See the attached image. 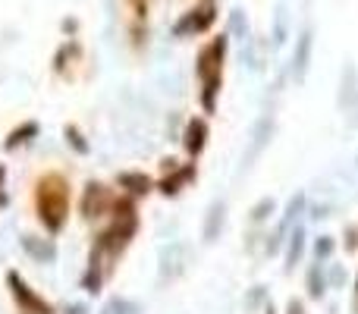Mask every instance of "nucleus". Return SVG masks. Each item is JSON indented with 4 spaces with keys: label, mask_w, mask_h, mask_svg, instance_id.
Listing matches in <instances>:
<instances>
[{
    "label": "nucleus",
    "mask_w": 358,
    "mask_h": 314,
    "mask_svg": "<svg viewBox=\"0 0 358 314\" xmlns=\"http://www.w3.org/2000/svg\"><path fill=\"white\" fill-rule=\"evenodd\" d=\"M142 233V214H138V201L126 195H117L110 208V217L104 220V227L92 236V245H88V258L82 267L79 286L88 296H101L104 286L110 283V277L117 273V264L129 245L138 239Z\"/></svg>",
    "instance_id": "nucleus-1"
},
{
    "label": "nucleus",
    "mask_w": 358,
    "mask_h": 314,
    "mask_svg": "<svg viewBox=\"0 0 358 314\" xmlns=\"http://www.w3.org/2000/svg\"><path fill=\"white\" fill-rule=\"evenodd\" d=\"M31 210L44 236L57 239L69 223L73 210V183L60 170H44L31 185Z\"/></svg>",
    "instance_id": "nucleus-2"
},
{
    "label": "nucleus",
    "mask_w": 358,
    "mask_h": 314,
    "mask_svg": "<svg viewBox=\"0 0 358 314\" xmlns=\"http://www.w3.org/2000/svg\"><path fill=\"white\" fill-rule=\"evenodd\" d=\"M227 50L229 35H214L208 44H201L195 57V76H198V104L204 117H214L220 107L223 92V69H227Z\"/></svg>",
    "instance_id": "nucleus-3"
},
{
    "label": "nucleus",
    "mask_w": 358,
    "mask_h": 314,
    "mask_svg": "<svg viewBox=\"0 0 358 314\" xmlns=\"http://www.w3.org/2000/svg\"><path fill=\"white\" fill-rule=\"evenodd\" d=\"M305 217H308V192L299 189L296 195H289L286 208L280 210L273 229H267L264 248H261V258H277V255H283V245H286V239H289L292 227H296V223H302Z\"/></svg>",
    "instance_id": "nucleus-4"
},
{
    "label": "nucleus",
    "mask_w": 358,
    "mask_h": 314,
    "mask_svg": "<svg viewBox=\"0 0 358 314\" xmlns=\"http://www.w3.org/2000/svg\"><path fill=\"white\" fill-rule=\"evenodd\" d=\"M120 192L110 183H101V179H88L79 192V217L82 223L94 227V223H104L110 217V208L117 201Z\"/></svg>",
    "instance_id": "nucleus-5"
},
{
    "label": "nucleus",
    "mask_w": 358,
    "mask_h": 314,
    "mask_svg": "<svg viewBox=\"0 0 358 314\" xmlns=\"http://www.w3.org/2000/svg\"><path fill=\"white\" fill-rule=\"evenodd\" d=\"M6 292H10L19 314H60L50 299H44L38 290H31V283L19 271H6Z\"/></svg>",
    "instance_id": "nucleus-6"
},
{
    "label": "nucleus",
    "mask_w": 358,
    "mask_h": 314,
    "mask_svg": "<svg viewBox=\"0 0 358 314\" xmlns=\"http://www.w3.org/2000/svg\"><path fill=\"white\" fill-rule=\"evenodd\" d=\"M217 22V0H198L173 22V38H198Z\"/></svg>",
    "instance_id": "nucleus-7"
},
{
    "label": "nucleus",
    "mask_w": 358,
    "mask_h": 314,
    "mask_svg": "<svg viewBox=\"0 0 358 314\" xmlns=\"http://www.w3.org/2000/svg\"><path fill=\"white\" fill-rule=\"evenodd\" d=\"M195 183H198V160H179L173 170H164L155 179V192L161 198H179Z\"/></svg>",
    "instance_id": "nucleus-8"
},
{
    "label": "nucleus",
    "mask_w": 358,
    "mask_h": 314,
    "mask_svg": "<svg viewBox=\"0 0 358 314\" xmlns=\"http://www.w3.org/2000/svg\"><path fill=\"white\" fill-rule=\"evenodd\" d=\"M208 142H210V123L204 113H195V117L185 120L182 132H179V145H182V155L185 160H198L208 151Z\"/></svg>",
    "instance_id": "nucleus-9"
},
{
    "label": "nucleus",
    "mask_w": 358,
    "mask_h": 314,
    "mask_svg": "<svg viewBox=\"0 0 358 314\" xmlns=\"http://www.w3.org/2000/svg\"><path fill=\"white\" fill-rule=\"evenodd\" d=\"M308 248H311V236H308V223H296L289 233V239H286L283 245V273L286 277H292L296 273V267L305 264V258H308Z\"/></svg>",
    "instance_id": "nucleus-10"
},
{
    "label": "nucleus",
    "mask_w": 358,
    "mask_h": 314,
    "mask_svg": "<svg viewBox=\"0 0 358 314\" xmlns=\"http://www.w3.org/2000/svg\"><path fill=\"white\" fill-rule=\"evenodd\" d=\"M113 189L120 192V195L132 198V201H142V198L155 195V176L145 170H136V166H129V170H120L117 179H113Z\"/></svg>",
    "instance_id": "nucleus-11"
},
{
    "label": "nucleus",
    "mask_w": 358,
    "mask_h": 314,
    "mask_svg": "<svg viewBox=\"0 0 358 314\" xmlns=\"http://www.w3.org/2000/svg\"><path fill=\"white\" fill-rule=\"evenodd\" d=\"M273 132H277V120H273V113H271V110L261 113L258 123L252 126V138H248V145H245V155H242V164L252 166L255 160L264 155V151L271 148V142H273Z\"/></svg>",
    "instance_id": "nucleus-12"
},
{
    "label": "nucleus",
    "mask_w": 358,
    "mask_h": 314,
    "mask_svg": "<svg viewBox=\"0 0 358 314\" xmlns=\"http://www.w3.org/2000/svg\"><path fill=\"white\" fill-rule=\"evenodd\" d=\"M185 258H189V248L182 242H170L161 252V267H157V280L161 283H173L185 273Z\"/></svg>",
    "instance_id": "nucleus-13"
},
{
    "label": "nucleus",
    "mask_w": 358,
    "mask_h": 314,
    "mask_svg": "<svg viewBox=\"0 0 358 314\" xmlns=\"http://www.w3.org/2000/svg\"><path fill=\"white\" fill-rule=\"evenodd\" d=\"M311 54H315V31L302 29L296 38V50H292V79H296V85H302L308 79Z\"/></svg>",
    "instance_id": "nucleus-14"
},
{
    "label": "nucleus",
    "mask_w": 358,
    "mask_h": 314,
    "mask_svg": "<svg viewBox=\"0 0 358 314\" xmlns=\"http://www.w3.org/2000/svg\"><path fill=\"white\" fill-rule=\"evenodd\" d=\"M223 229H227V201L214 198L208 204V214H204V223H201V242L204 245H214L223 236Z\"/></svg>",
    "instance_id": "nucleus-15"
},
{
    "label": "nucleus",
    "mask_w": 358,
    "mask_h": 314,
    "mask_svg": "<svg viewBox=\"0 0 358 314\" xmlns=\"http://www.w3.org/2000/svg\"><path fill=\"white\" fill-rule=\"evenodd\" d=\"M19 245H22V252L29 255L35 264H54L57 261V242L50 239V236H19Z\"/></svg>",
    "instance_id": "nucleus-16"
},
{
    "label": "nucleus",
    "mask_w": 358,
    "mask_h": 314,
    "mask_svg": "<svg viewBox=\"0 0 358 314\" xmlns=\"http://www.w3.org/2000/svg\"><path fill=\"white\" fill-rule=\"evenodd\" d=\"M38 136H41V123H38V120H22L19 126H13V129L6 132V138L0 145H3V151H22V148H29V145H35Z\"/></svg>",
    "instance_id": "nucleus-17"
},
{
    "label": "nucleus",
    "mask_w": 358,
    "mask_h": 314,
    "mask_svg": "<svg viewBox=\"0 0 358 314\" xmlns=\"http://www.w3.org/2000/svg\"><path fill=\"white\" fill-rule=\"evenodd\" d=\"M330 292V283H327V264H321V261H311L308 267H305V296L311 299V302H324Z\"/></svg>",
    "instance_id": "nucleus-18"
},
{
    "label": "nucleus",
    "mask_w": 358,
    "mask_h": 314,
    "mask_svg": "<svg viewBox=\"0 0 358 314\" xmlns=\"http://www.w3.org/2000/svg\"><path fill=\"white\" fill-rule=\"evenodd\" d=\"M277 214H280L277 198L264 195V198H258V201L248 208V227H252V229H264V227H271V220H277Z\"/></svg>",
    "instance_id": "nucleus-19"
},
{
    "label": "nucleus",
    "mask_w": 358,
    "mask_h": 314,
    "mask_svg": "<svg viewBox=\"0 0 358 314\" xmlns=\"http://www.w3.org/2000/svg\"><path fill=\"white\" fill-rule=\"evenodd\" d=\"M76 60H82V48L79 41H66L60 50L54 54V73L63 76V79H73V66Z\"/></svg>",
    "instance_id": "nucleus-20"
},
{
    "label": "nucleus",
    "mask_w": 358,
    "mask_h": 314,
    "mask_svg": "<svg viewBox=\"0 0 358 314\" xmlns=\"http://www.w3.org/2000/svg\"><path fill=\"white\" fill-rule=\"evenodd\" d=\"M355 94H358V66H352V63H349V66L343 69L340 98H336L340 110H352V107H355Z\"/></svg>",
    "instance_id": "nucleus-21"
},
{
    "label": "nucleus",
    "mask_w": 358,
    "mask_h": 314,
    "mask_svg": "<svg viewBox=\"0 0 358 314\" xmlns=\"http://www.w3.org/2000/svg\"><path fill=\"white\" fill-rule=\"evenodd\" d=\"M336 248H340V239L330 233H321L311 239V261H321V264H327V261L336 258Z\"/></svg>",
    "instance_id": "nucleus-22"
},
{
    "label": "nucleus",
    "mask_w": 358,
    "mask_h": 314,
    "mask_svg": "<svg viewBox=\"0 0 358 314\" xmlns=\"http://www.w3.org/2000/svg\"><path fill=\"white\" fill-rule=\"evenodd\" d=\"M63 136H66V145H69V151H73V155H79V157L92 155V142H88V136L76 123H66Z\"/></svg>",
    "instance_id": "nucleus-23"
},
{
    "label": "nucleus",
    "mask_w": 358,
    "mask_h": 314,
    "mask_svg": "<svg viewBox=\"0 0 358 314\" xmlns=\"http://www.w3.org/2000/svg\"><path fill=\"white\" fill-rule=\"evenodd\" d=\"M245 311L248 314H258V311H264L267 305H271V290H267L264 283H258V286H252V290L245 292Z\"/></svg>",
    "instance_id": "nucleus-24"
},
{
    "label": "nucleus",
    "mask_w": 358,
    "mask_h": 314,
    "mask_svg": "<svg viewBox=\"0 0 358 314\" xmlns=\"http://www.w3.org/2000/svg\"><path fill=\"white\" fill-rule=\"evenodd\" d=\"M101 314H142V305L126 296H110V302L101 308Z\"/></svg>",
    "instance_id": "nucleus-25"
},
{
    "label": "nucleus",
    "mask_w": 358,
    "mask_h": 314,
    "mask_svg": "<svg viewBox=\"0 0 358 314\" xmlns=\"http://www.w3.org/2000/svg\"><path fill=\"white\" fill-rule=\"evenodd\" d=\"M327 283H330V290H346V283H349V271H346V264L327 261Z\"/></svg>",
    "instance_id": "nucleus-26"
},
{
    "label": "nucleus",
    "mask_w": 358,
    "mask_h": 314,
    "mask_svg": "<svg viewBox=\"0 0 358 314\" xmlns=\"http://www.w3.org/2000/svg\"><path fill=\"white\" fill-rule=\"evenodd\" d=\"M132 10V22L148 25V13H151V0H126Z\"/></svg>",
    "instance_id": "nucleus-27"
},
{
    "label": "nucleus",
    "mask_w": 358,
    "mask_h": 314,
    "mask_svg": "<svg viewBox=\"0 0 358 314\" xmlns=\"http://www.w3.org/2000/svg\"><path fill=\"white\" fill-rule=\"evenodd\" d=\"M229 31H233L239 41H248V22H245V16H242V10H233V16H229Z\"/></svg>",
    "instance_id": "nucleus-28"
},
{
    "label": "nucleus",
    "mask_w": 358,
    "mask_h": 314,
    "mask_svg": "<svg viewBox=\"0 0 358 314\" xmlns=\"http://www.w3.org/2000/svg\"><path fill=\"white\" fill-rule=\"evenodd\" d=\"M343 248H346V255H358V223H349L343 229Z\"/></svg>",
    "instance_id": "nucleus-29"
},
{
    "label": "nucleus",
    "mask_w": 358,
    "mask_h": 314,
    "mask_svg": "<svg viewBox=\"0 0 358 314\" xmlns=\"http://www.w3.org/2000/svg\"><path fill=\"white\" fill-rule=\"evenodd\" d=\"M283 314H308V305H305L302 299H296V296H292L289 302H286V311H283Z\"/></svg>",
    "instance_id": "nucleus-30"
},
{
    "label": "nucleus",
    "mask_w": 358,
    "mask_h": 314,
    "mask_svg": "<svg viewBox=\"0 0 358 314\" xmlns=\"http://www.w3.org/2000/svg\"><path fill=\"white\" fill-rule=\"evenodd\" d=\"M286 41V16H283V10H280V16H277V31H273V44H283Z\"/></svg>",
    "instance_id": "nucleus-31"
},
{
    "label": "nucleus",
    "mask_w": 358,
    "mask_h": 314,
    "mask_svg": "<svg viewBox=\"0 0 358 314\" xmlns=\"http://www.w3.org/2000/svg\"><path fill=\"white\" fill-rule=\"evenodd\" d=\"M6 204V166L0 164V208Z\"/></svg>",
    "instance_id": "nucleus-32"
},
{
    "label": "nucleus",
    "mask_w": 358,
    "mask_h": 314,
    "mask_svg": "<svg viewBox=\"0 0 358 314\" xmlns=\"http://www.w3.org/2000/svg\"><path fill=\"white\" fill-rule=\"evenodd\" d=\"M352 308L358 314V273H355V280H352Z\"/></svg>",
    "instance_id": "nucleus-33"
},
{
    "label": "nucleus",
    "mask_w": 358,
    "mask_h": 314,
    "mask_svg": "<svg viewBox=\"0 0 358 314\" xmlns=\"http://www.w3.org/2000/svg\"><path fill=\"white\" fill-rule=\"evenodd\" d=\"M66 314H88V311H85V305H69Z\"/></svg>",
    "instance_id": "nucleus-34"
},
{
    "label": "nucleus",
    "mask_w": 358,
    "mask_h": 314,
    "mask_svg": "<svg viewBox=\"0 0 358 314\" xmlns=\"http://www.w3.org/2000/svg\"><path fill=\"white\" fill-rule=\"evenodd\" d=\"M261 314H280V311H277V305H273V302H271V305H267V308H264V311H261Z\"/></svg>",
    "instance_id": "nucleus-35"
},
{
    "label": "nucleus",
    "mask_w": 358,
    "mask_h": 314,
    "mask_svg": "<svg viewBox=\"0 0 358 314\" xmlns=\"http://www.w3.org/2000/svg\"><path fill=\"white\" fill-rule=\"evenodd\" d=\"M352 113H358V94H355V107H352Z\"/></svg>",
    "instance_id": "nucleus-36"
},
{
    "label": "nucleus",
    "mask_w": 358,
    "mask_h": 314,
    "mask_svg": "<svg viewBox=\"0 0 358 314\" xmlns=\"http://www.w3.org/2000/svg\"><path fill=\"white\" fill-rule=\"evenodd\" d=\"M355 166H358V155H355Z\"/></svg>",
    "instance_id": "nucleus-37"
}]
</instances>
